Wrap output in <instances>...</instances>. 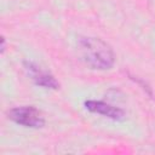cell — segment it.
Segmentation results:
<instances>
[{"instance_id":"1","label":"cell","mask_w":155,"mask_h":155,"mask_svg":"<svg viewBox=\"0 0 155 155\" xmlns=\"http://www.w3.org/2000/svg\"><path fill=\"white\" fill-rule=\"evenodd\" d=\"M78 46L82 61L92 69L105 70L113 68L115 63L114 51L102 39L91 36L80 38Z\"/></svg>"},{"instance_id":"2","label":"cell","mask_w":155,"mask_h":155,"mask_svg":"<svg viewBox=\"0 0 155 155\" xmlns=\"http://www.w3.org/2000/svg\"><path fill=\"white\" fill-rule=\"evenodd\" d=\"M7 116L13 122L30 128H41L45 126V117L31 105H22L12 108L7 111Z\"/></svg>"},{"instance_id":"3","label":"cell","mask_w":155,"mask_h":155,"mask_svg":"<svg viewBox=\"0 0 155 155\" xmlns=\"http://www.w3.org/2000/svg\"><path fill=\"white\" fill-rule=\"evenodd\" d=\"M23 67H24V70L27 71L28 76L34 81L35 85L44 87V88H48V90H58L59 88V82L57 81V79L52 74H50L48 71L42 69L40 65H38L33 62H29V61H24Z\"/></svg>"},{"instance_id":"4","label":"cell","mask_w":155,"mask_h":155,"mask_svg":"<svg viewBox=\"0 0 155 155\" xmlns=\"http://www.w3.org/2000/svg\"><path fill=\"white\" fill-rule=\"evenodd\" d=\"M85 108L90 110L91 113H96L99 115H103L108 119H111L114 121H124L126 119V113L117 107H114L111 104H108L103 101H93L88 99L85 102Z\"/></svg>"},{"instance_id":"5","label":"cell","mask_w":155,"mask_h":155,"mask_svg":"<svg viewBox=\"0 0 155 155\" xmlns=\"http://www.w3.org/2000/svg\"><path fill=\"white\" fill-rule=\"evenodd\" d=\"M5 52V38H1V53Z\"/></svg>"}]
</instances>
